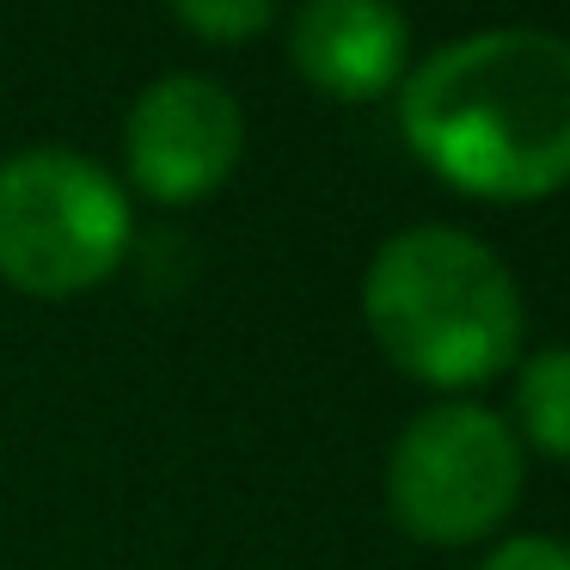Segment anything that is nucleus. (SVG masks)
Instances as JSON below:
<instances>
[{"label": "nucleus", "mask_w": 570, "mask_h": 570, "mask_svg": "<svg viewBox=\"0 0 570 570\" xmlns=\"http://www.w3.org/2000/svg\"><path fill=\"white\" fill-rule=\"evenodd\" d=\"M479 570H570V540L552 533H509L479 558Z\"/></svg>", "instance_id": "9"}, {"label": "nucleus", "mask_w": 570, "mask_h": 570, "mask_svg": "<svg viewBox=\"0 0 570 570\" xmlns=\"http://www.w3.org/2000/svg\"><path fill=\"white\" fill-rule=\"evenodd\" d=\"M136 215L92 154L19 148L0 160V283L38 301H75L129 258Z\"/></svg>", "instance_id": "3"}, {"label": "nucleus", "mask_w": 570, "mask_h": 570, "mask_svg": "<svg viewBox=\"0 0 570 570\" xmlns=\"http://www.w3.org/2000/svg\"><path fill=\"white\" fill-rule=\"evenodd\" d=\"M246 160V111L209 75H160L136 92L124 117L129 185L160 209L215 197Z\"/></svg>", "instance_id": "5"}, {"label": "nucleus", "mask_w": 570, "mask_h": 570, "mask_svg": "<svg viewBox=\"0 0 570 570\" xmlns=\"http://www.w3.org/2000/svg\"><path fill=\"white\" fill-rule=\"evenodd\" d=\"M288 62L337 105H374L411 75V19L399 0H301L288 13Z\"/></svg>", "instance_id": "6"}, {"label": "nucleus", "mask_w": 570, "mask_h": 570, "mask_svg": "<svg viewBox=\"0 0 570 570\" xmlns=\"http://www.w3.org/2000/svg\"><path fill=\"white\" fill-rule=\"evenodd\" d=\"M362 320L399 374L435 393H472L521 362L528 301L491 239L405 227L362 271Z\"/></svg>", "instance_id": "2"}, {"label": "nucleus", "mask_w": 570, "mask_h": 570, "mask_svg": "<svg viewBox=\"0 0 570 570\" xmlns=\"http://www.w3.org/2000/svg\"><path fill=\"white\" fill-rule=\"evenodd\" d=\"M399 141L472 203H546L570 185V38L491 26L399 80Z\"/></svg>", "instance_id": "1"}, {"label": "nucleus", "mask_w": 570, "mask_h": 570, "mask_svg": "<svg viewBox=\"0 0 570 570\" xmlns=\"http://www.w3.org/2000/svg\"><path fill=\"white\" fill-rule=\"evenodd\" d=\"M515 442L570 466V344H546L515 362Z\"/></svg>", "instance_id": "7"}, {"label": "nucleus", "mask_w": 570, "mask_h": 570, "mask_svg": "<svg viewBox=\"0 0 570 570\" xmlns=\"http://www.w3.org/2000/svg\"><path fill=\"white\" fill-rule=\"evenodd\" d=\"M528 484V448L503 411L479 399H435L386 448V515L417 546H479L503 533Z\"/></svg>", "instance_id": "4"}, {"label": "nucleus", "mask_w": 570, "mask_h": 570, "mask_svg": "<svg viewBox=\"0 0 570 570\" xmlns=\"http://www.w3.org/2000/svg\"><path fill=\"white\" fill-rule=\"evenodd\" d=\"M166 13L190 31L197 43H252L283 19V0H166Z\"/></svg>", "instance_id": "8"}]
</instances>
